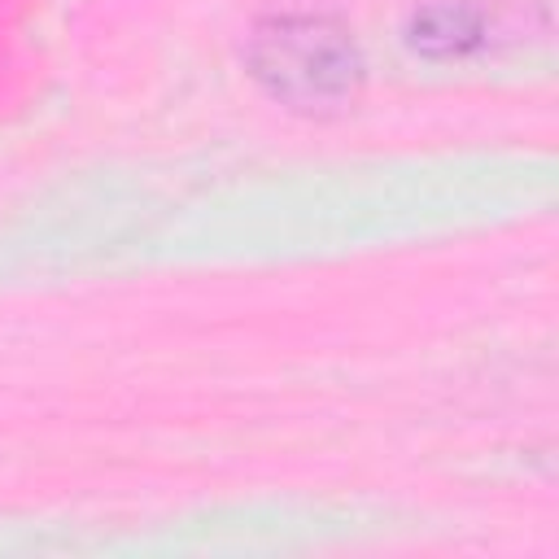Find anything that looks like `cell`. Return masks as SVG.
<instances>
[{
    "mask_svg": "<svg viewBox=\"0 0 559 559\" xmlns=\"http://www.w3.org/2000/svg\"><path fill=\"white\" fill-rule=\"evenodd\" d=\"M245 66L271 100L297 114H336L354 105L362 87V52L354 31L314 13L258 22Z\"/></svg>",
    "mask_w": 559,
    "mask_h": 559,
    "instance_id": "cell-1",
    "label": "cell"
},
{
    "mask_svg": "<svg viewBox=\"0 0 559 559\" xmlns=\"http://www.w3.org/2000/svg\"><path fill=\"white\" fill-rule=\"evenodd\" d=\"M406 39L415 52L432 57V61H450L463 57L472 48H480L485 39V13L467 0H441V4H424L411 13Z\"/></svg>",
    "mask_w": 559,
    "mask_h": 559,
    "instance_id": "cell-2",
    "label": "cell"
}]
</instances>
